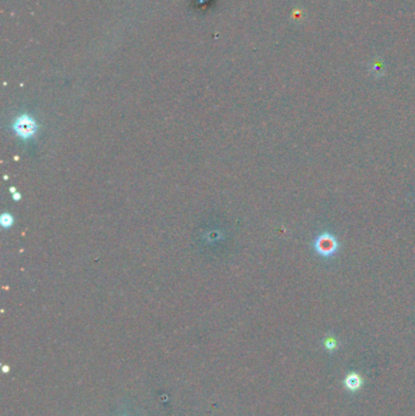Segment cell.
<instances>
[{"label":"cell","mask_w":415,"mask_h":416,"mask_svg":"<svg viewBox=\"0 0 415 416\" xmlns=\"http://www.w3.org/2000/svg\"><path fill=\"white\" fill-rule=\"evenodd\" d=\"M315 250L320 255H331L338 250V241L329 234H323L315 240Z\"/></svg>","instance_id":"cell-1"},{"label":"cell","mask_w":415,"mask_h":416,"mask_svg":"<svg viewBox=\"0 0 415 416\" xmlns=\"http://www.w3.org/2000/svg\"><path fill=\"white\" fill-rule=\"evenodd\" d=\"M362 385V379L359 378L357 374H351L347 376V379H346V386H347L348 389H351V391H355V389H358L361 387Z\"/></svg>","instance_id":"cell-2"},{"label":"cell","mask_w":415,"mask_h":416,"mask_svg":"<svg viewBox=\"0 0 415 416\" xmlns=\"http://www.w3.org/2000/svg\"><path fill=\"white\" fill-rule=\"evenodd\" d=\"M326 347H328V348H334L335 342H334V341H331V340H328V341H326Z\"/></svg>","instance_id":"cell-3"}]
</instances>
